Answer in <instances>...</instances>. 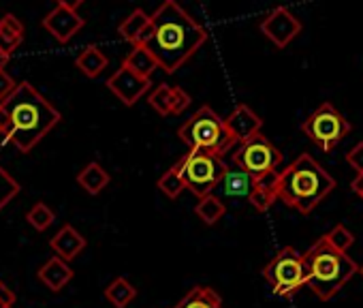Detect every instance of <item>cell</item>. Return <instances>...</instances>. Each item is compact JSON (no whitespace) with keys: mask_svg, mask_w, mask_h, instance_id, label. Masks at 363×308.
<instances>
[{"mask_svg":"<svg viewBox=\"0 0 363 308\" xmlns=\"http://www.w3.org/2000/svg\"><path fill=\"white\" fill-rule=\"evenodd\" d=\"M206 41L208 31L175 0H167L150 16V39L145 50L167 75H173L182 65H186Z\"/></svg>","mask_w":363,"mask_h":308,"instance_id":"6da1fadb","label":"cell"},{"mask_svg":"<svg viewBox=\"0 0 363 308\" xmlns=\"http://www.w3.org/2000/svg\"><path fill=\"white\" fill-rule=\"evenodd\" d=\"M62 120L60 111L30 84L20 82L16 92L0 101V135L20 152H30Z\"/></svg>","mask_w":363,"mask_h":308,"instance_id":"7a4b0ae2","label":"cell"},{"mask_svg":"<svg viewBox=\"0 0 363 308\" xmlns=\"http://www.w3.org/2000/svg\"><path fill=\"white\" fill-rule=\"evenodd\" d=\"M333 189L335 180L310 154H299L276 176V197L301 214H310Z\"/></svg>","mask_w":363,"mask_h":308,"instance_id":"3957f363","label":"cell"},{"mask_svg":"<svg viewBox=\"0 0 363 308\" xmlns=\"http://www.w3.org/2000/svg\"><path fill=\"white\" fill-rule=\"evenodd\" d=\"M301 259L306 268V287L323 302L331 299L359 270V265L346 253L335 251L325 236H320Z\"/></svg>","mask_w":363,"mask_h":308,"instance_id":"277c9868","label":"cell"},{"mask_svg":"<svg viewBox=\"0 0 363 308\" xmlns=\"http://www.w3.org/2000/svg\"><path fill=\"white\" fill-rule=\"evenodd\" d=\"M177 137L191 150L216 154V157H223L225 152H229L235 145V139L227 131L225 118H220L210 105L199 107L191 116V120L182 124L177 128Z\"/></svg>","mask_w":363,"mask_h":308,"instance_id":"5b68a950","label":"cell"},{"mask_svg":"<svg viewBox=\"0 0 363 308\" xmlns=\"http://www.w3.org/2000/svg\"><path fill=\"white\" fill-rule=\"evenodd\" d=\"M175 165L179 170V178L184 182V189L197 195L199 199L212 195L229 170L223 157L199 150H189V154H184Z\"/></svg>","mask_w":363,"mask_h":308,"instance_id":"8992f818","label":"cell"},{"mask_svg":"<svg viewBox=\"0 0 363 308\" xmlns=\"http://www.w3.org/2000/svg\"><path fill=\"white\" fill-rule=\"evenodd\" d=\"M233 165L259 180L278 172V167L282 165V152L263 133H257L255 137L238 145V150L233 152Z\"/></svg>","mask_w":363,"mask_h":308,"instance_id":"52a82bcc","label":"cell"},{"mask_svg":"<svg viewBox=\"0 0 363 308\" xmlns=\"http://www.w3.org/2000/svg\"><path fill=\"white\" fill-rule=\"evenodd\" d=\"M263 276L280 297H293L301 287H306V268L301 255L293 246H284L276 257L263 268Z\"/></svg>","mask_w":363,"mask_h":308,"instance_id":"ba28073f","label":"cell"},{"mask_svg":"<svg viewBox=\"0 0 363 308\" xmlns=\"http://www.w3.org/2000/svg\"><path fill=\"white\" fill-rule=\"evenodd\" d=\"M301 131L323 152H331L350 133V122L331 103H323L303 120Z\"/></svg>","mask_w":363,"mask_h":308,"instance_id":"9c48e42d","label":"cell"},{"mask_svg":"<svg viewBox=\"0 0 363 308\" xmlns=\"http://www.w3.org/2000/svg\"><path fill=\"white\" fill-rule=\"evenodd\" d=\"M82 0L69 3V0H58L56 7L43 18V28L58 41V43H69L82 28H84V18L79 16Z\"/></svg>","mask_w":363,"mask_h":308,"instance_id":"30bf717a","label":"cell"},{"mask_svg":"<svg viewBox=\"0 0 363 308\" xmlns=\"http://www.w3.org/2000/svg\"><path fill=\"white\" fill-rule=\"evenodd\" d=\"M261 33L280 50H284L299 33H301V22L286 9V7H276L272 13H267L261 22Z\"/></svg>","mask_w":363,"mask_h":308,"instance_id":"8fae6325","label":"cell"},{"mask_svg":"<svg viewBox=\"0 0 363 308\" xmlns=\"http://www.w3.org/2000/svg\"><path fill=\"white\" fill-rule=\"evenodd\" d=\"M152 82L145 77H139L137 73H133L130 69H126L124 65L107 79V88L126 105L133 107L147 90H150Z\"/></svg>","mask_w":363,"mask_h":308,"instance_id":"7c38bea8","label":"cell"},{"mask_svg":"<svg viewBox=\"0 0 363 308\" xmlns=\"http://www.w3.org/2000/svg\"><path fill=\"white\" fill-rule=\"evenodd\" d=\"M227 131L235 139V143H244L246 139L255 137L263 128V120L248 107V105H238L227 118H225Z\"/></svg>","mask_w":363,"mask_h":308,"instance_id":"4fadbf2b","label":"cell"},{"mask_svg":"<svg viewBox=\"0 0 363 308\" xmlns=\"http://www.w3.org/2000/svg\"><path fill=\"white\" fill-rule=\"evenodd\" d=\"M118 35L128 41L133 48H145L150 39V16L143 9H135L128 18L118 26Z\"/></svg>","mask_w":363,"mask_h":308,"instance_id":"5bb4252c","label":"cell"},{"mask_svg":"<svg viewBox=\"0 0 363 308\" xmlns=\"http://www.w3.org/2000/svg\"><path fill=\"white\" fill-rule=\"evenodd\" d=\"M50 246L56 253V257H60V259H65L69 263V261L77 259V255L86 248V238L73 225H65L50 240Z\"/></svg>","mask_w":363,"mask_h":308,"instance_id":"9a60e30c","label":"cell"},{"mask_svg":"<svg viewBox=\"0 0 363 308\" xmlns=\"http://www.w3.org/2000/svg\"><path fill=\"white\" fill-rule=\"evenodd\" d=\"M37 276H39V280H41L48 289H52V291H62V289L73 280L75 272H73V268H71L65 259H60V257H50V259L39 268Z\"/></svg>","mask_w":363,"mask_h":308,"instance_id":"2e32d148","label":"cell"},{"mask_svg":"<svg viewBox=\"0 0 363 308\" xmlns=\"http://www.w3.org/2000/svg\"><path fill=\"white\" fill-rule=\"evenodd\" d=\"M255 185H257V180L250 174L235 167V170H227V174L220 180V185L216 187V191L229 199H248Z\"/></svg>","mask_w":363,"mask_h":308,"instance_id":"e0dca14e","label":"cell"},{"mask_svg":"<svg viewBox=\"0 0 363 308\" xmlns=\"http://www.w3.org/2000/svg\"><path fill=\"white\" fill-rule=\"evenodd\" d=\"M24 37L26 26L13 13H5L0 18V52L11 58L16 50L24 43Z\"/></svg>","mask_w":363,"mask_h":308,"instance_id":"ac0fdd59","label":"cell"},{"mask_svg":"<svg viewBox=\"0 0 363 308\" xmlns=\"http://www.w3.org/2000/svg\"><path fill=\"white\" fill-rule=\"evenodd\" d=\"M75 67L88 77V79H96L107 67H109V58L107 54L99 48V45H88L79 52V56L75 58Z\"/></svg>","mask_w":363,"mask_h":308,"instance_id":"d6986e66","label":"cell"},{"mask_svg":"<svg viewBox=\"0 0 363 308\" xmlns=\"http://www.w3.org/2000/svg\"><path fill=\"white\" fill-rule=\"evenodd\" d=\"M111 182L109 172H105V167H101L96 161L88 163L79 174H77V185L88 193V195H99L103 193Z\"/></svg>","mask_w":363,"mask_h":308,"instance_id":"ffe728a7","label":"cell"},{"mask_svg":"<svg viewBox=\"0 0 363 308\" xmlns=\"http://www.w3.org/2000/svg\"><path fill=\"white\" fill-rule=\"evenodd\" d=\"M173 308H223V299L212 287L197 285L184 297H182Z\"/></svg>","mask_w":363,"mask_h":308,"instance_id":"44dd1931","label":"cell"},{"mask_svg":"<svg viewBox=\"0 0 363 308\" xmlns=\"http://www.w3.org/2000/svg\"><path fill=\"white\" fill-rule=\"evenodd\" d=\"M276 176H278V172L257 180V185H255V189H252V193L248 197V202L255 206V210L267 212L274 206V202L278 199L276 197Z\"/></svg>","mask_w":363,"mask_h":308,"instance_id":"7402d4cb","label":"cell"},{"mask_svg":"<svg viewBox=\"0 0 363 308\" xmlns=\"http://www.w3.org/2000/svg\"><path fill=\"white\" fill-rule=\"evenodd\" d=\"M135 297H137V289L124 276L113 278L105 289V299L116 308H126Z\"/></svg>","mask_w":363,"mask_h":308,"instance_id":"603a6c76","label":"cell"},{"mask_svg":"<svg viewBox=\"0 0 363 308\" xmlns=\"http://www.w3.org/2000/svg\"><path fill=\"white\" fill-rule=\"evenodd\" d=\"M122 65H124L126 69H130L133 73H137L139 77H145V79H150V75L158 69L154 56H152L145 48H133L130 54L124 58Z\"/></svg>","mask_w":363,"mask_h":308,"instance_id":"cb8c5ba5","label":"cell"},{"mask_svg":"<svg viewBox=\"0 0 363 308\" xmlns=\"http://www.w3.org/2000/svg\"><path fill=\"white\" fill-rule=\"evenodd\" d=\"M195 212L206 225H216L227 214V206L223 204V199L218 195L212 193V195H206L197 202Z\"/></svg>","mask_w":363,"mask_h":308,"instance_id":"d4e9b609","label":"cell"},{"mask_svg":"<svg viewBox=\"0 0 363 308\" xmlns=\"http://www.w3.org/2000/svg\"><path fill=\"white\" fill-rule=\"evenodd\" d=\"M26 221L33 229L37 231H45L54 225L56 221V212L45 204V202H37L28 212H26Z\"/></svg>","mask_w":363,"mask_h":308,"instance_id":"484cf974","label":"cell"},{"mask_svg":"<svg viewBox=\"0 0 363 308\" xmlns=\"http://www.w3.org/2000/svg\"><path fill=\"white\" fill-rule=\"evenodd\" d=\"M158 189H160L169 199H177V197L182 195V191H186V189H184V182H182V178H179L177 165L169 167V170L158 178Z\"/></svg>","mask_w":363,"mask_h":308,"instance_id":"4316f807","label":"cell"},{"mask_svg":"<svg viewBox=\"0 0 363 308\" xmlns=\"http://www.w3.org/2000/svg\"><path fill=\"white\" fill-rule=\"evenodd\" d=\"M20 191H22L20 182L0 165V210H3L11 199H16L20 195Z\"/></svg>","mask_w":363,"mask_h":308,"instance_id":"83f0119b","label":"cell"},{"mask_svg":"<svg viewBox=\"0 0 363 308\" xmlns=\"http://www.w3.org/2000/svg\"><path fill=\"white\" fill-rule=\"evenodd\" d=\"M147 103L150 107L160 114V116H169V107H171V86L169 84H158L150 97H147Z\"/></svg>","mask_w":363,"mask_h":308,"instance_id":"f1b7e54d","label":"cell"},{"mask_svg":"<svg viewBox=\"0 0 363 308\" xmlns=\"http://www.w3.org/2000/svg\"><path fill=\"white\" fill-rule=\"evenodd\" d=\"M325 238H327V242H329L335 251H340V253H346V251L354 244V236H352L344 225H335L329 233H325Z\"/></svg>","mask_w":363,"mask_h":308,"instance_id":"f546056e","label":"cell"},{"mask_svg":"<svg viewBox=\"0 0 363 308\" xmlns=\"http://www.w3.org/2000/svg\"><path fill=\"white\" fill-rule=\"evenodd\" d=\"M191 103H193V99H191V94L184 88L171 86V107H169V114H173V116L184 114L191 107Z\"/></svg>","mask_w":363,"mask_h":308,"instance_id":"4dcf8cb0","label":"cell"},{"mask_svg":"<svg viewBox=\"0 0 363 308\" xmlns=\"http://www.w3.org/2000/svg\"><path fill=\"white\" fill-rule=\"evenodd\" d=\"M346 163H348L357 174H363V141H359V143L346 154Z\"/></svg>","mask_w":363,"mask_h":308,"instance_id":"1f68e13d","label":"cell"},{"mask_svg":"<svg viewBox=\"0 0 363 308\" xmlns=\"http://www.w3.org/2000/svg\"><path fill=\"white\" fill-rule=\"evenodd\" d=\"M16 88H18V82L3 69L0 71V101H5V99H9L13 92H16Z\"/></svg>","mask_w":363,"mask_h":308,"instance_id":"d6a6232c","label":"cell"},{"mask_svg":"<svg viewBox=\"0 0 363 308\" xmlns=\"http://www.w3.org/2000/svg\"><path fill=\"white\" fill-rule=\"evenodd\" d=\"M13 304H16V293L3 280H0V308H3V306H13Z\"/></svg>","mask_w":363,"mask_h":308,"instance_id":"836d02e7","label":"cell"},{"mask_svg":"<svg viewBox=\"0 0 363 308\" xmlns=\"http://www.w3.org/2000/svg\"><path fill=\"white\" fill-rule=\"evenodd\" d=\"M350 189H352L357 195H361V197H363V174H357V178L352 180Z\"/></svg>","mask_w":363,"mask_h":308,"instance_id":"e575fe53","label":"cell"},{"mask_svg":"<svg viewBox=\"0 0 363 308\" xmlns=\"http://www.w3.org/2000/svg\"><path fill=\"white\" fill-rule=\"evenodd\" d=\"M7 62H9V56H7V54H3V52H0V71H3V69L7 67Z\"/></svg>","mask_w":363,"mask_h":308,"instance_id":"d590c367","label":"cell"},{"mask_svg":"<svg viewBox=\"0 0 363 308\" xmlns=\"http://www.w3.org/2000/svg\"><path fill=\"white\" fill-rule=\"evenodd\" d=\"M357 272H359V274L363 276V265H359V270H357Z\"/></svg>","mask_w":363,"mask_h":308,"instance_id":"8d00e7d4","label":"cell"},{"mask_svg":"<svg viewBox=\"0 0 363 308\" xmlns=\"http://www.w3.org/2000/svg\"><path fill=\"white\" fill-rule=\"evenodd\" d=\"M3 308H13V306H3Z\"/></svg>","mask_w":363,"mask_h":308,"instance_id":"74e56055","label":"cell"}]
</instances>
